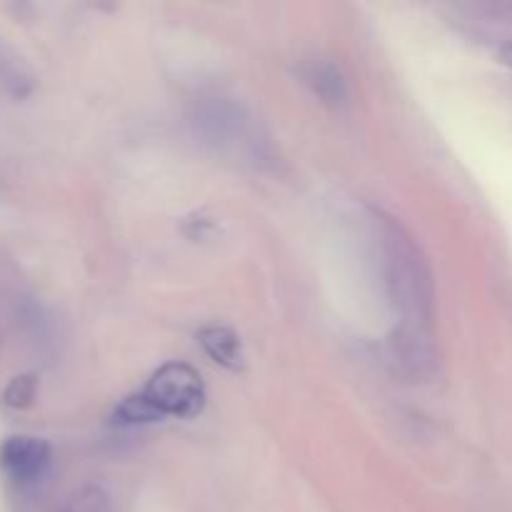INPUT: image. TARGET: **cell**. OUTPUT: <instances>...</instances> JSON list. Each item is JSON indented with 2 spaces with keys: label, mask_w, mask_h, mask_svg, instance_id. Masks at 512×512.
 Listing matches in <instances>:
<instances>
[{
  "label": "cell",
  "mask_w": 512,
  "mask_h": 512,
  "mask_svg": "<svg viewBox=\"0 0 512 512\" xmlns=\"http://www.w3.org/2000/svg\"><path fill=\"white\" fill-rule=\"evenodd\" d=\"M375 233L380 245V265L388 298L398 310V330H395L390 348L395 363L400 365L408 378L428 380L433 378L435 340H433V275L423 250L415 243L413 235L395 218L385 213L373 215Z\"/></svg>",
  "instance_id": "1"
},
{
  "label": "cell",
  "mask_w": 512,
  "mask_h": 512,
  "mask_svg": "<svg viewBox=\"0 0 512 512\" xmlns=\"http://www.w3.org/2000/svg\"><path fill=\"white\" fill-rule=\"evenodd\" d=\"M205 388L195 368L168 363L155 370L143 390L118 408L123 423H155L163 418H193L203 410Z\"/></svg>",
  "instance_id": "2"
},
{
  "label": "cell",
  "mask_w": 512,
  "mask_h": 512,
  "mask_svg": "<svg viewBox=\"0 0 512 512\" xmlns=\"http://www.w3.org/2000/svg\"><path fill=\"white\" fill-rule=\"evenodd\" d=\"M53 450L45 440L30 435H10L0 443V468L15 485H38L48 475Z\"/></svg>",
  "instance_id": "3"
},
{
  "label": "cell",
  "mask_w": 512,
  "mask_h": 512,
  "mask_svg": "<svg viewBox=\"0 0 512 512\" xmlns=\"http://www.w3.org/2000/svg\"><path fill=\"white\" fill-rule=\"evenodd\" d=\"M300 78H303V83L308 85L325 105L343 108V105L350 103L348 80H345L343 70L335 63H330V60H308V63H303V68H300Z\"/></svg>",
  "instance_id": "4"
},
{
  "label": "cell",
  "mask_w": 512,
  "mask_h": 512,
  "mask_svg": "<svg viewBox=\"0 0 512 512\" xmlns=\"http://www.w3.org/2000/svg\"><path fill=\"white\" fill-rule=\"evenodd\" d=\"M198 343L203 345V350L210 355V360H215V363L223 365V368H243V345H240L238 335L230 328H225V325H205V328H200Z\"/></svg>",
  "instance_id": "5"
},
{
  "label": "cell",
  "mask_w": 512,
  "mask_h": 512,
  "mask_svg": "<svg viewBox=\"0 0 512 512\" xmlns=\"http://www.w3.org/2000/svg\"><path fill=\"white\" fill-rule=\"evenodd\" d=\"M35 393H38V380H35V375H18V378H13L8 383L3 398L10 408H28V405H33Z\"/></svg>",
  "instance_id": "6"
},
{
  "label": "cell",
  "mask_w": 512,
  "mask_h": 512,
  "mask_svg": "<svg viewBox=\"0 0 512 512\" xmlns=\"http://www.w3.org/2000/svg\"><path fill=\"white\" fill-rule=\"evenodd\" d=\"M85 512H110L108 505H105L103 498H98V495H93V500L88 503V510Z\"/></svg>",
  "instance_id": "7"
},
{
  "label": "cell",
  "mask_w": 512,
  "mask_h": 512,
  "mask_svg": "<svg viewBox=\"0 0 512 512\" xmlns=\"http://www.w3.org/2000/svg\"><path fill=\"white\" fill-rule=\"evenodd\" d=\"M500 58H503L505 65H510V68H512V43L505 45V48L500 50Z\"/></svg>",
  "instance_id": "8"
}]
</instances>
